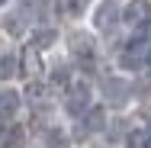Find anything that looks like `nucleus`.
<instances>
[{
  "instance_id": "obj_2",
  "label": "nucleus",
  "mask_w": 151,
  "mask_h": 148,
  "mask_svg": "<svg viewBox=\"0 0 151 148\" xmlns=\"http://www.w3.org/2000/svg\"><path fill=\"white\" fill-rule=\"evenodd\" d=\"M71 58L81 71L93 74L96 71V61H100V48H96V39L90 32H74L71 35Z\"/></svg>"
},
{
  "instance_id": "obj_9",
  "label": "nucleus",
  "mask_w": 151,
  "mask_h": 148,
  "mask_svg": "<svg viewBox=\"0 0 151 148\" xmlns=\"http://www.w3.org/2000/svg\"><path fill=\"white\" fill-rule=\"evenodd\" d=\"M55 42H58V29H55V26H35V29L29 32V45L39 48V52L52 48Z\"/></svg>"
},
{
  "instance_id": "obj_16",
  "label": "nucleus",
  "mask_w": 151,
  "mask_h": 148,
  "mask_svg": "<svg viewBox=\"0 0 151 148\" xmlns=\"http://www.w3.org/2000/svg\"><path fill=\"white\" fill-rule=\"evenodd\" d=\"M64 10H68L71 16H81V13L87 10V0H64Z\"/></svg>"
},
{
  "instance_id": "obj_10",
  "label": "nucleus",
  "mask_w": 151,
  "mask_h": 148,
  "mask_svg": "<svg viewBox=\"0 0 151 148\" xmlns=\"http://www.w3.org/2000/svg\"><path fill=\"white\" fill-rule=\"evenodd\" d=\"M71 132L64 129V126H48L45 129V135H42V145L45 148H71Z\"/></svg>"
},
{
  "instance_id": "obj_1",
  "label": "nucleus",
  "mask_w": 151,
  "mask_h": 148,
  "mask_svg": "<svg viewBox=\"0 0 151 148\" xmlns=\"http://www.w3.org/2000/svg\"><path fill=\"white\" fill-rule=\"evenodd\" d=\"M119 64L122 71H129V74H135V71H145V68H151V35H145V32H135L125 45H122L119 52Z\"/></svg>"
},
{
  "instance_id": "obj_8",
  "label": "nucleus",
  "mask_w": 151,
  "mask_h": 148,
  "mask_svg": "<svg viewBox=\"0 0 151 148\" xmlns=\"http://www.w3.org/2000/svg\"><path fill=\"white\" fill-rule=\"evenodd\" d=\"M23 110V93L13 87H3L0 90V122H13Z\"/></svg>"
},
{
  "instance_id": "obj_17",
  "label": "nucleus",
  "mask_w": 151,
  "mask_h": 148,
  "mask_svg": "<svg viewBox=\"0 0 151 148\" xmlns=\"http://www.w3.org/2000/svg\"><path fill=\"white\" fill-rule=\"evenodd\" d=\"M6 3H10V0H0V6H6Z\"/></svg>"
},
{
  "instance_id": "obj_11",
  "label": "nucleus",
  "mask_w": 151,
  "mask_h": 148,
  "mask_svg": "<svg viewBox=\"0 0 151 148\" xmlns=\"http://www.w3.org/2000/svg\"><path fill=\"white\" fill-rule=\"evenodd\" d=\"M39 48H32V45H26V52H23V58H19V71L26 74V77H39L42 74V61H39Z\"/></svg>"
},
{
  "instance_id": "obj_15",
  "label": "nucleus",
  "mask_w": 151,
  "mask_h": 148,
  "mask_svg": "<svg viewBox=\"0 0 151 148\" xmlns=\"http://www.w3.org/2000/svg\"><path fill=\"white\" fill-rule=\"evenodd\" d=\"M23 145H26V129H23V126H13V129L3 132L0 148H23Z\"/></svg>"
},
{
  "instance_id": "obj_4",
  "label": "nucleus",
  "mask_w": 151,
  "mask_h": 148,
  "mask_svg": "<svg viewBox=\"0 0 151 148\" xmlns=\"http://www.w3.org/2000/svg\"><path fill=\"white\" fill-rule=\"evenodd\" d=\"M119 23L132 32H145L151 26V0H129L119 10Z\"/></svg>"
},
{
  "instance_id": "obj_3",
  "label": "nucleus",
  "mask_w": 151,
  "mask_h": 148,
  "mask_svg": "<svg viewBox=\"0 0 151 148\" xmlns=\"http://www.w3.org/2000/svg\"><path fill=\"white\" fill-rule=\"evenodd\" d=\"M90 106H93V87L87 81H74L71 87L64 90V113L71 119H81Z\"/></svg>"
},
{
  "instance_id": "obj_12",
  "label": "nucleus",
  "mask_w": 151,
  "mask_h": 148,
  "mask_svg": "<svg viewBox=\"0 0 151 148\" xmlns=\"http://www.w3.org/2000/svg\"><path fill=\"white\" fill-rule=\"evenodd\" d=\"M125 148H151V126H135V129H129Z\"/></svg>"
},
{
  "instance_id": "obj_5",
  "label": "nucleus",
  "mask_w": 151,
  "mask_h": 148,
  "mask_svg": "<svg viewBox=\"0 0 151 148\" xmlns=\"http://www.w3.org/2000/svg\"><path fill=\"white\" fill-rule=\"evenodd\" d=\"M103 129H106V106H103V103H93L90 110L77 119V132H74V135H77V142H84V139H90V135H100ZM74 135H71V139H74Z\"/></svg>"
},
{
  "instance_id": "obj_14",
  "label": "nucleus",
  "mask_w": 151,
  "mask_h": 148,
  "mask_svg": "<svg viewBox=\"0 0 151 148\" xmlns=\"http://www.w3.org/2000/svg\"><path fill=\"white\" fill-rule=\"evenodd\" d=\"M71 84H74V81H71V68H68V64L52 68V74H48V87H61V90H68Z\"/></svg>"
},
{
  "instance_id": "obj_7",
  "label": "nucleus",
  "mask_w": 151,
  "mask_h": 148,
  "mask_svg": "<svg viewBox=\"0 0 151 148\" xmlns=\"http://www.w3.org/2000/svg\"><path fill=\"white\" fill-rule=\"evenodd\" d=\"M100 90H103V100L109 106H125L132 100V87L125 77H103L100 81Z\"/></svg>"
},
{
  "instance_id": "obj_6",
  "label": "nucleus",
  "mask_w": 151,
  "mask_h": 148,
  "mask_svg": "<svg viewBox=\"0 0 151 148\" xmlns=\"http://www.w3.org/2000/svg\"><path fill=\"white\" fill-rule=\"evenodd\" d=\"M119 3L116 0H100L96 6H93V29L100 32V35H109V32L119 26Z\"/></svg>"
},
{
  "instance_id": "obj_13",
  "label": "nucleus",
  "mask_w": 151,
  "mask_h": 148,
  "mask_svg": "<svg viewBox=\"0 0 151 148\" xmlns=\"http://www.w3.org/2000/svg\"><path fill=\"white\" fill-rule=\"evenodd\" d=\"M16 74H19V55L0 52V81H13Z\"/></svg>"
}]
</instances>
